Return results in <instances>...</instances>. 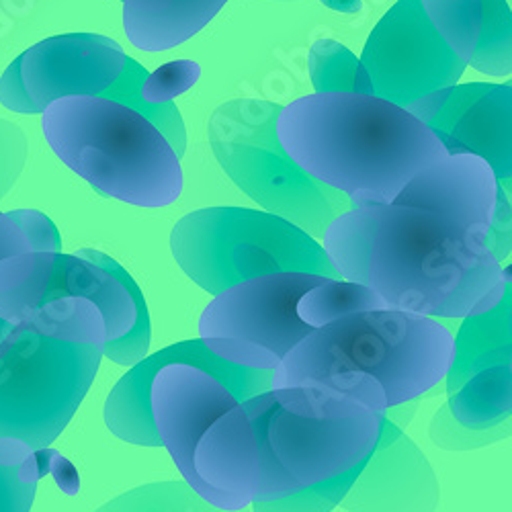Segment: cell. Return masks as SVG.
<instances>
[{
  "instance_id": "6da1fadb",
  "label": "cell",
  "mask_w": 512,
  "mask_h": 512,
  "mask_svg": "<svg viewBox=\"0 0 512 512\" xmlns=\"http://www.w3.org/2000/svg\"><path fill=\"white\" fill-rule=\"evenodd\" d=\"M322 248L340 279L371 287L390 308L437 320L486 314L510 285L484 232L431 207H351L326 228Z\"/></svg>"
},
{
  "instance_id": "7a4b0ae2",
  "label": "cell",
  "mask_w": 512,
  "mask_h": 512,
  "mask_svg": "<svg viewBox=\"0 0 512 512\" xmlns=\"http://www.w3.org/2000/svg\"><path fill=\"white\" fill-rule=\"evenodd\" d=\"M277 138L295 164L355 207L394 203L422 168L449 156L408 109L357 93L293 101L277 117Z\"/></svg>"
},
{
  "instance_id": "3957f363",
  "label": "cell",
  "mask_w": 512,
  "mask_h": 512,
  "mask_svg": "<svg viewBox=\"0 0 512 512\" xmlns=\"http://www.w3.org/2000/svg\"><path fill=\"white\" fill-rule=\"evenodd\" d=\"M105 343L87 297H58L15 324L0 343V437L48 449L91 390Z\"/></svg>"
},
{
  "instance_id": "277c9868",
  "label": "cell",
  "mask_w": 512,
  "mask_h": 512,
  "mask_svg": "<svg viewBox=\"0 0 512 512\" xmlns=\"http://www.w3.org/2000/svg\"><path fill=\"white\" fill-rule=\"evenodd\" d=\"M453 355V334L437 318L396 308L357 312L300 340L273 369L271 390L355 371L373 377L398 408L443 381Z\"/></svg>"
},
{
  "instance_id": "5b68a950",
  "label": "cell",
  "mask_w": 512,
  "mask_h": 512,
  "mask_svg": "<svg viewBox=\"0 0 512 512\" xmlns=\"http://www.w3.org/2000/svg\"><path fill=\"white\" fill-rule=\"evenodd\" d=\"M56 156L105 197L164 207L183 193L181 158L138 111L103 97H64L41 113Z\"/></svg>"
},
{
  "instance_id": "8992f818",
  "label": "cell",
  "mask_w": 512,
  "mask_h": 512,
  "mask_svg": "<svg viewBox=\"0 0 512 512\" xmlns=\"http://www.w3.org/2000/svg\"><path fill=\"white\" fill-rule=\"evenodd\" d=\"M181 271L209 295L283 271L340 279L322 244L269 211L205 207L187 213L170 232Z\"/></svg>"
},
{
  "instance_id": "52a82bcc",
  "label": "cell",
  "mask_w": 512,
  "mask_h": 512,
  "mask_svg": "<svg viewBox=\"0 0 512 512\" xmlns=\"http://www.w3.org/2000/svg\"><path fill=\"white\" fill-rule=\"evenodd\" d=\"M281 109L256 99L218 107L209 119V146L224 173L254 203L322 240L332 220L355 205L289 158L277 138Z\"/></svg>"
},
{
  "instance_id": "ba28073f",
  "label": "cell",
  "mask_w": 512,
  "mask_h": 512,
  "mask_svg": "<svg viewBox=\"0 0 512 512\" xmlns=\"http://www.w3.org/2000/svg\"><path fill=\"white\" fill-rule=\"evenodd\" d=\"M383 418L355 392L306 381L273 390L267 441L289 478L308 488L367 459L377 445Z\"/></svg>"
},
{
  "instance_id": "9c48e42d",
  "label": "cell",
  "mask_w": 512,
  "mask_h": 512,
  "mask_svg": "<svg viewBox=\"0 0 512 512\" xmlns=\"http://www.w3.org/2000/svg\"><path fill=\"white\" fill-rule=\"evenodd\" d=\"M328 279L283 271L236 283L207 304L199 318V338L228 363L273 371L312 332L295 312L297 300Z\"/></svg>"
},
{
  "instance_id": "30bf717a",
  "label": "cell",
  "mask_w": 512,
  "mask_h": 512,
  "mask_svg": "<svg viewBox=\"0 0 512 512\" xmlns=\"http://www.w3.org/2000/svg\"><path fill=\"white\" fill-rule=\"evenodd\" d=\"M465 66L431 25L420 0H398L367 39L359 60L361 89L408 109L457 84Z\"/></svg>"
},
{
  "instance_id": "8fae6325",
  "label": "cell",
  "mask_w": 512,
  "mask_h": 512,
  "mask_svg": "<svg viewBox=\"0 0 512 512\" xmlns=\"http://www.w3.org/2000/svg\"><path fill=\"white\" fill-rule=\"evenodd\" d=\"M273 390L238 402L201 435L195 472L232 512L300 492L267 441Z\"/></svg>"
},
{
  "instance_id": "7c38bea8",
  "label": "cell",
  "mask_w": 512,
  "mask_h": 512,
  "mask_svg": "<svg viewBox=\"0 0 512 512\" xmlns=\"http://www.w3.org/2000/svg\"><path fill=\"white\" fill-rule=\"evenodd\" d=\"M512 300L510 285L500 304L467 316L453 338L455 355L445 375L449 414L465 429L488 431L508 422L512 410Z\"/></svg>"
},
{
  "instance_id": "4fadbf2b",
  "label": "cell",
  "mask_w": 512,
  "mask_h": 512,
  "mask_svg": "<svg viewBox=\"0 0 512 512\" xmlns=\"http://www.w3.org/2000/svg\"><path fill=\"white\" fill-rule=\"evenodd\" d=\"M408 111L441 140L447 154L484 158L510 193L512 181V87L453 84L412 103Z\"/></svg>"
},
{
  "instance_id": "5bb4252c",
  "label": "cell",
  "mask_w": 512,
  "mask_h": 512,
  "mask_svg": "<svg viewBox=\"0 0 512 512\" xmlns=\"http://www.w3.org/2000/svg\"><path fill=\"white\" fill-rule=\"evenodd\" d=\"M236 404L238 398L220 379L187 363L160 367L150 383V412L160 445L173 457L185 482L220 510L230 506L197 476L195 447L209 426Z\"/></svg>"
},
{
  "instance_id": "9a60e30c",
  "label": "cell",
  "mask_w": 512,
  "mask_h": 512,
  "mask_svg": "<svg viewBox=\"0 0 512 512\" xmlns=\"http://www.w3.org/2000/svg\"><path fill=\"white\" fill-rule=\"evenodd\" d=\"M170 363H187L211 373L238 402L271 390L273 371L228 363L213 355L201 338L185 340L144 357L115 383L105 402V424L117 439L140 447H160L150 412V383L156 371Z\"/></svg>"
},
{
  "instance_id": "2e32d148",
  "label": "cell",
  "mask_w": 512,
  "mask_h": 512,
  "mask_svg": "<svg viewBox=\"0 0 512 512\" xmlns=\"http://www.w3.org/2000/svg\"><path fill=\"white\" fill-rule=\"evenodd\" d=\"M31 113H44L64 97H99L119 78L125 52L97 33H68L39 41L17 60Z\"/></svg>"
},
{
  "instance_id": "e0dca14e",
  "label": "cell",
  "mask_w": 512,
  "mask_h": 512,
  "mask_svg": "<svg viewBox=\"0 0 512 512\" xmlns=\"http://www.w3.org/2000/svg\"><path fill=\"white\" fill-rule=\"evenodd\" d=\"M441 484L431 461L388 416L375 449L345 494L347 512H435Z\"/></svg>"
},
{
  "instance_id": "ac0fdd59",
  "label": "cell",
  "mask_w": 512,
  "mask_h": 512,
  "mask_svg": "<svg viewBox=\"0 0 512 512\" xmlns=\"http://www.w3.org/2000/svg\"><path fill=\"white\" fill-rule=\"evenodd\" d=\"M502 187L476 154H451L422 168L394 199L398 205L441 209L469 230L488 236Z\"/></svg>"
},
{
  "instance_id": "d6986e66",
  "label": "cell",
  "mask_w": 512,
  "mask_h": 512,
  "mask_svg": "<svg viewBox=\"0 0 512 512\" xmlns=\"http://www.w3.org/2000/svg\"><path fill=\"white\" fill-rule=\"evenodd\" d=\"M228 0H123V27L144 52L173 50L199 33Z\"/></svg>"
},
{
  "instance_id": "ffe728a7",
  "label": "cell",
  "mask_w": 512,
  "mask_h": 512,
  "mask_svg": "<svg viewBox=\"0 0 512 512\" xmlns=\"http://www.w3.org/2000/svg\"><path fill=\"white\" fill-rule=\"evenodd\" d=\"M52 474L66 494H76L80 480L74 465L60 453L33 451L27 443L0 437V512H31L41 478Z\"/></svg>"
},
{
  "instance_id": "44dd1931",
  "label": "cell",
  "mask_w": 512,
  "mask_h": 512,
  "mask_svg": "<svg viewBox=\"0 0 512 512\" xmlns=\"http://www.w3.org/2000/svg\"><path fill=\"white\" fill-rule=\"evenodd\" d=\"M390 308L383 297L363 283L345 279H328L310 287L295 304V312L312 330L322 328L338 318L369 310Z\"/></svg>"
},
{
  "instance_id": "7402d4cb",
  "label": "cell",
  "mask_w": 512,
  "mask_h": 512,
  "mask_svg": "<svg viewBox=\"0 0 512 512\" xmlns=\"http://www.w3.org/2000/svg\"><path fill=\"white\" fill-rule=\"evenodd\" d=\"M148 74L150 72L138 60L125 56L123 70H121L119 78L99 97H103L107 101L121 103L125 107L138 111L142 117H146L152 125L158 127L160 134L170 142V146H173V150L177 152V156L183 158L185 150H187L185 121L173 101L162 103V105H150L142 99V87H144Z\"/></svg>"
},
{
  "instance_id": "603a6c76",
  "label": "cell",
  "mask_w": 512,
  "mask_h": 512,
  "mask_svg": "<svg viewBox=\"0 0 512 512\" xmlns=\"http://www.w3.org/2000/svg\"><path fill=\"white\" fill-rule=\"evenodd\" d=\"M445 44L469 66L482 29V0H420Z\"/></svg>"
},
{
  "instance_id": "cb8c5ba5",
  "label": "cell",
  "mask_w": 512,
  "mask_h": 512,
  "mask_svg": "<svg viewBox=\"0 0 512 512\" xmlns=\"http://www.w3.org/2000/svg\"><path fill=\"white\" fill-rule=\"evenodd\" d=\"M95 512H230L205 502L187 482H154L123 492ZM238 512H246L238 510Z\"/></svg>"
},
{
  "instance_id": "d4e9b609",
  "label": "cell",
  "mask_w": 512,
  "mask_h": 512,
  "mask_svg": "<svg viewBox=\"0 0 512 512\" xmlns=\"http://www.w3.org/2000/svg\"><path fill=\"white\" fill-rule=\"evenodd\" d=\"M469 64L486 76L512 72V13L506 0H482V29Z\"/></svg>"
},
{
  "instance_id": "484cf974",
  "label": "cell",
  "mask_w": 512,
  "mask_h": 512,
  "mask_svg": "<svg viewBox=\"0 0 512 512\" xmlns=\"http://www.w3.org/2000/svg\"><path fill=\"white\" fill-rule=\"evenodd\" d=\"M310 76L316 93L359 95V60L334 39H318L312 46Z\"/></svg>"
},
{
  "instance_id": "4316f807",
  "label": "cell",
  "mask_w": 512,
  "mask_h": 512,
  "mask_svg": "<svg viewBox=\"0 0 512 512\" xmlns=\"http://www.w3.org/2000/svg\"><path fill=\"white\" fill-rule=\"evenodd\" d=\"M365 461L367 459H363L357 467L349 469L345 474L302 488L300 492H295L291 496L271 502H254L252 512H330L343 502L345 494L349 492V488L353 486V482L363 469Z\"/></svg>"
},
{
  "instance_id": "83f0119b",
  "label": "cell",
  "mask_w": 512,
  "mask_h": 512,
  "mask_svg": "<svg viewBox=\"0 0 512 512\" xmlns=\"http://www.w3.org/2000/svg\"><path fill=\"white\" fill-rule=\"evenodd\" d=\"M201 76V68L197 62L191 60H177L160 66L156 72L148 74L144 87H142V99L150 105H162L173 101L181 93L195 87Z\"/></svg>"
},
{
  "instance_id": "f1b7e54d",
  "label": "cell",
  "mask_w": 512,
  "mask_h": 512,
  "mask_svg": "<svg viewBox=\"0 0 512 512\" xmlns=\"http://www.w3.org/2000/svg\"><path fill=\"white\" fill-rule=\"evenodd\" d=\"M502 426L504 424L494 426V429H488V431L465 429V426H461L449 414L447 406H443L433 420L431 437L437 445L445 449H472V447H482V445H490L504 439V435H508V429H502Z\"/></svg>"
},
{
  "instance_id": "f546056e",
  "label": "cell",
  "mask_w": 512,
  "mask_h": 512,
  "mask_svg": "<svg viewBox=\"0 0 512 512\" xmlns=\"http://www.w3.org/2000/svg\"><path fill=\"white\" fill-rule=\"evenodd\" d=\"M27 162V140L21 127L0 119V201L15 187Z\"/></svg>"
},
{
  "instance_id": "4dcf8cb0",
  "label": "cell",
  "mask_w": 512,
  "mask_h": 512,
  "mask_svg": "<svg viewBox=\"0 0 512 512\" xmlns=\"http://www.w3.org/2000/svg\"><path fill=\"white\" fill-rule=\"evenodd\" d=\"M7 216L21 228L33 252H60V234L46 213L37 209H15Z\"/></svg>"
},
{
  "instance_id": "1f68e13d",
  "label": "cell",
  "mask_w": 512,
  "mask_h": 512,
  "mask_svg": "<svg viewBox=\"0 0 512 512\" xmlns=\"http://www.w3.org/2000/svg\"><path fill=\"white\" fill-rule=\"evenodd\" d=\"M512 216H510V193L502 189L496 205L494 220L490 226V232L486 236V246L492 250V254L502 263L510 256V236H512Z\"/></svg>"
},
{
  "instance_id": "d6a6232c",
  "label": "cell",
  "mask_w": 512,
  "mask_h": 512,
  "mask_svg": "<svg viewBox=\"0 0 512 512\" xmlns=\"http://www.w3.org/2000/svg\"><path fill=\"white\" fill-rule=\"evenodd\" d=\"M29 242L21 228L7 216V213H0V259L19 252H29ZM13 330V324L0 318V343L7 338V334Z\"/></svg>"
},
{
  "instance_id": "836d02e7",
  "label": "cell",
  "mask_w": 512,
  "mask_h": 512,
  "mask_svg": "<svg viewBox=\"0 0 512 512\" xmlns=\"http://www.w3.org/2000/svg\"><path fill=\"white\" fill-rule=\"evenodd\" d=\"M0 103H3V107H7L9 111H15V113H25V115L31 113L27 95H25V91L21 87L19 68H17L15 60L5 70L3 78H0Z\"/></svg>"
},
{
  "instance_id": "e575fe53",
  "label": "cell",
  "mask_w": 512,
  "mask_h": 512,
  "mask_svg": "<svg viewBox=\"0 0 512 512\" xmlns=\"http://www.w3.org/2000/svg\"><path fill=\"white\" fill-rule=\"evenodd\" d=\"M320 3L332 11H338V13H359L363 3L361 0H320Z\"/></svg>"
}]
</instances>
